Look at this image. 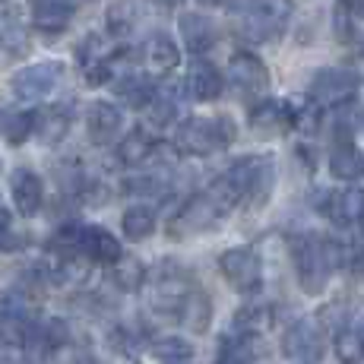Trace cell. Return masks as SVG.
<instances>
[{
  "instance_id": "1",
  "label": "cell",
  "mask_w": 364,
  "mask_h": 364,
  "mask_svg": "<svg viewBox=\"0 0 364 364\" xmlns=\"http://www.w3.org/2000/svg\"><path fill=\"white\" fill-rule=\"evenodd\" d=\"M291 260H295V276L301 291L317 298L326 291L333 272L342 266V244L320 235H298L291 241Z\"/></svg>"
},
{
  "instance_id": "2",
  "label": "cell",
  "mask_w": 364,
  "mask_h": 364,
  "mask_svg": "<svg viewBox=\"0 0 364 364\" xmlns=\"http://www.w3.org/2000/svg\"><path fill=\"white\" fill-rule=\"evenodd\" d=\"M237 127L228 114L219 117H187L174 130V149L184 156H213V152L232 146Z\"/></svg>"
},
{
  "instance_id": "3",
  "label": "cell",
  "mask_w": 364,
  "mask_h": 364,
  "mask_svg": "<svg viewBox=\"0 0 364 364\" xmlns=\"http://www.w3.org/2000/svg\"><path fill=\"white\" fill-rule=\"evenodd\" d=\"M228 184L235 187L237 200L247 203L250 209H260L272 197V184H276V165L269 156H244L225 171Z\"/></svg>"
},
{
  "instance_id": "4",
  "label": "cell",
  "mask_w": 364,
  "mask_h": 364,
  "mask_svg": "<svg viewBox=\"0 0 364 364\" xmlns=\"http://www.w3.org/2000/svg\"><path fill=\"white\" fill-rule=\"evenodd\" d=\"M295 13L291 0H244V32L254 41H279Z\"/></svg>"
},
{
  "instance_id": "5",
  "label": "cell",
  "mask_w": 364,
  "mask_h": 364,
  "mask_svg": "<svg viewBox=\"0 0 364 364\" xmlns=\"http://www.w3.org/2000/svg\"><path fill=\"white\" fill-rule=\"evenodd\" d=\"M228 82H232V92L241 102L247 105H260L269 99V86H272V76L266 64L257 54H235L232 64H228Z\"/></svg>"
},
{
  "instance_id": "6",
  "label": "cell",
  "mask_w": 364,
  "mask_h": 364,
  "mask_svg": "<svg viewBox=\"0 0 364 364\" xmlns=\"http://www.w3.org/2000/svg\"><path fill=\"white\" fill-rule=\"evenodd\" d=\"M358 86H361V80L355 76V70L323 67L307 82V102H314L317 108H339V105L355 99Z\"/></svg>"
},
{
  "instance_id": "7",
  "label": "cell",
  "mask_w": 364,
  "mask_h": 364,
  "mask_svg": "<svg viewBox=\"0 0 364 364\" xmlns=\"http://www.w3.org/2000/svg\"><path fill=\"white\" fill-rule=\"evenodd\" d=\"M225 215V209L219 206L213 197H209L206 191L197 193L193 200H187L184 206L174 213V219L168 222V235L171 237H193V235H203V232H209V228L215 225V222Z\"/></svg>"
},
{
  "instance_id": "8",
  "label": "cell",
  "mask_w": 364,
  "mask_h": 364,
  "mask_svg": "<svg viewBox=\"0 0 364 364\" xmlns=\"http://www.w3.org/2000/svg\"><path fill=\"white\" fill-rule=\"evenodd\" d=\"M219 269L225 282L241 295H257L263 289V263L257 250L250 247H232L219 257Z\"/></svg>"
},
{
  "instance_id": "9",
  "label": "cell",
  "mask_w": 364,
  "mask_h": 364,
  "mask_svg": "<svg viewBox=\"0 0 364 364\" xmlns=\"http://www.w3.org/2000/svg\"><path fill=\"white\" fill-rule=\"evenodd\" d=\"M60 76H64V64H60V60H41V64L19 70L10 86L19 102H38L58 89Z\"/></svg>"
},
{
  "instance_id": "10",
  "label": "cell",
  "mask_w": 364,
  "mask_h": 364,
  "mask_svg": "<svg viewBox=\"0 0 364 364\" xmlns=\"http://www.w3.org/2000/svg\"><path fill=\"white\" fill-rule=\"evenodd\" d=\"M323 348H326L323 323H317V320H311V317L295 320L282 336V352L289 355L291 361L314 364L323 358Z\"/></svg>"
},
{
  "instance_id": "11",
  "label": "cell",
  "mask_w": 364,
  "mask_h": 364,
  "mask_svg": "<svg viewBox=\"0 0 364 364\" xmlns=\"http://www.w3.org/2000/svg\"><path fill=\"white\" fill-rule=\"evenodd\" d=\"M76 254L86 257L89 263L114 266L124 257V247L108 228L102 225H76Z\"/></svg>"
},
{
  "instance_id": "12",
  "label": "cell",
  "mask_w": 364,
  "mask_h": 364,
  "mask_svg": "<svg viewBox=\"0 0 364 364\" xmlns=\"http://www.w3.org/2000/svg\"><path fill=\"white\" fill-rule=\"evenodd\" d=\"M250 130L260 139H276L285 136L289 130H295V108L289 102L266 99L250 108Z\"/></svg>"
},
{
  "instance_id": "13",
  "label": "cell",
  "mask_w": 364,
  "mask_h": 364,
  "mask_svg": "<svg viewBox=\"0 0 364 364\" xmlns=\"http://www.w3.org/2000/svg\"><path fill=\"white\" fill-rule=\"evenodd\" d=\"M326 215L342 228H355L364 222V191L361 187H342V191H326L323 203H317Z\"/></svg>"
},
{
  "instance_id": "14",
  "label": "cell",
  "mask_w": 364,
  "mask_h": 364,
  "mask_svg": "<svg viewBox=\"0 0 364 364\" xmlns=\"http://www.w3.org/2000/svg\"><path fill=\"white\" fill-rule=\"evenodd\" d=\"M191 289H193V282L184 269H178V266H162L159 276L152 279V307H159V311H165V314L168 311L178 314L181 301L187 298Z\"/></svg>"
},
{
  "instance_id": "15",
  "label": "cell",
  "mask_w": 364,
  "mask_h": 364,
  "mask_svg": "<svg viewBox=\"0 0 364 364\" xmlns=\"http://www.w3.org/2000/svg\"><path fill=\"white\" fill-rule=\"evenodd\" d=\"M330 171H333V178H339V181L364 178V152L355 146L352 130L342 127V124H339V130H336V143L330 152Z\"/></svg>"
},
{
  "instance_id": "16",
  "label": "cell",
  "mask_w": 364,
  "mask_h": 364,
  "mask_svg": "<svg viewBox=\"0 0 364 364\" xmlns=\"http://www.w3.org/2000/svg\"><path fill=\"white\" fill-rule=\"evenodd\" d=\"M10 197L16 213L23 219H32V215H38L41 203H45V184H41V178L32 168H16L10 174Z\"/></svg>"
},
{
  "instance_id": "17",
  "label": "cell",
  "mask_w": 364,
  "mask_h": 364,
  "mask_svg": "<svg viewBox=\"0 0 364 364\" xmlns=\"http://www.w3.org/2000/svg\"><path fill=\"white\" fill-rule=\"evenodd\" d=\"M121 111H117V105L111 102H92L86 111V130H89V139H92L95 146H111L117 139V133H121Z\"/></svg>"
},
{
  "instance_id": "18",
  "label": "cell",
  "mask_w": 364,
  "mask_h": 364,
  "mask_svg": "<svg viewBox=\"0 0 364 364\" xmlns=\"http://www.w3.org/2000/svg\"><path fill=\"white\" fill-rule=\"evenodd\" d=\"M70 124H73L70 108H64V105H48V108L35 111L32 136L41 146H58V143H64V136L70 133Z\"/></svg>"
},
{
  "instance_id": "19",
  "label": "cell",
  "mask_w": 364,
  "mask_h": 364,
  "mask_svg": "<svg viewBox=\"0 0 364 364\" xmlns=\"http://www.w3.org/2000/svg\"><path fill=\"white\" fill-rule=\"evenodd\" d=\"M184 86H187V95H191L193 102H215L222 95V89H225V80H222V73L213 64L193 60L191 70H187Z\"/></svg>"
},
{
  "instance_id": "20",
  "label": "cell",
  "mask_w": 364,
  "mask_h": 364,
  "mask_svg": "<svg viewBox=\"0 0 364 364\" xmlns=\"http://www.w3.org/2000/svg\"><path fill=\"white\" fill-rule=\"evenodd\" d=\"M178 29H181L184 45L191 48V54H206L215 45V38H219L215 23L209 16H203V13H184L178 19Z\"/></svg>"
},
{
  "instance_id": "21",
  "label": "cell",
  "mask_w": 364,
  "mask_h": 364,
  "mask_svg": "<svg viewBox=\"0 0 364 364\" xmlns=\"http://www.w3.org/2000/svg\"><path fill=\"white\" fill-rule=\"evenodd\" d=\"M143 60H146V67H149L152 73L165 76V73H171V70H178L181 51H178V45H174L165 32H152L149 38H146Z\"/></svg>"
},
{
  "instance_id": "22",
  "label": "cell",
  "mask_w": 364,
  "mask_h": 364,
  "mask_svg": "<svg viewBox=\"0 0 364 364\" xmlns=\"http://www.w3.org/2000/svg\"><path fill=\"white\" fill-rule=\"evenodd\" d=\"M32 23L41 32H64L73 19V4L70 0H29Z\"/></svg>"
},
{
  "instance_id": "23",
  "label": "cell",
  "mask_w": 364,
  "mask_h": 364,
  "mask_svg": "<svg viewBox=\"0 0 364 364\" xmlns=\"http://www.w3.org/2000/svg\"><path fill=\"white\" fill-rule=\"evenodd\" d=\"M174 317H178L191 333H197V336L206 333L209 323H213V304H209L206 291L191 289V291H187V298L181 301V307H178V314H174Z\"/></svg>"
},
{
  "instance_id": "24",
  "label": "cell",
  "mask_w": 364,
  "mask_h": 364,
  "mask_svg": "<svg viewBox=\"0 0 364 364\" xmlns=\"http://www.w3.org/2000/svg\"><path fill=\"white\" fill-rule=\"evenodd\" d=\"M114 92H117V102L127 105V108H133V111L149 108V102L156 99V86H152V80L143 76V73L121 76V80L114 82Z\"/></svg>"
},
{
  "instance_id": "25",
  "label": "cell",
  "mask_w": 364,
  "mask_h": 364,
  "mask_svg": "<svg viewBox=\"0 0 364 364\" xmlns=\"http://www.w3.org/2000/svg\"><path fill=\"white\" fill-rule=\"evenodd\" d=\"M260 355V339L257 336H241V333H228L219 342L215 352V364H250Z\"/></svg>"
},
{
  "instance_id": "26",
  "label": "cell",
  "mask_w": 364,
  "mask_h": 364,
  "mask_svg": "<svg viewBox=\"0 0 364 364\" xmlns=\"http://www.w3.org/2000/svg\"><path fill=\"white\" fill-rule=\"evenodd\" d=\"M121 232L127 241H146V237H152V232H156V209L146 206V203H136V206L124 209Z\"/></svg>"
},
{
  "instance_id": "27",
  "label": "cell",
  "mask_w": 364,
  "mask_h": 364,
  "mask_svg": "<svg viewBox=\"0 0 364 364\" xmlns=\"http://www.w3.org/2000/svg\"><path fill=\"white\" fill-rule=\"evenodd\" d=\"M272 317H276V311H272L269 304H263V301L244 304L241 311L235 314V333H241V336H257V339H260V333L272 326Z\"/></svg>"
},
{
  "instance_id": "28",
  "label": "cell",
  "mask_w": 364,
  "mask_h": 364,
  "mask_svg": "<svg viewBox=\"0 0 364 364\" xmlns=\"http://www.w3.org/2000/svg\"><path fill=\"white\" fill-rule=\"evenodd\" d=\"M152 152H156V143L149 139V133L139 127V130H130L127 136L117 143V162L127 168H139Z\"/></svg>"
},
{
  "instance_id": "29",
  "label": "cell",
  "mask_w": 364,
  "mask_h": 364,
  "mask_svg": "<svg viewBox=\"0 0 364 364\" xmlns=\"http://www.w3.org/2000/svg\"><path fill=\"white\" fill-rule=\"evenodd\" d=\"M35 111H0V136L6 146H23L32 136Z\"/></svg>"
},
{
  "instance_id": "30",
  "label": "cell",
  "mask_w": 364,
  "mask_h": 364,
  "mask_svg": "<svg viewBox=\"0 0 364 364\" xmlns=\"http://www.w3.org/2000/svg\"><path fill=\"white\" fill-rule=\"evenodd\" d=\"M139 23V10H136V0H117V4L108 6L105 13V26H108L111 38H127L133 35Z\"/></svg>"
},
{
  "instance_id": "31",
  "label": "cell",
  "mask_w": 364,
  "mask_h": 364,
  "mask_svg": "<svg viewBox=\"0 0 364 364\" xmlns=\"http://www.w3.org/2000/svg\"><path fill=\"white\" fill-rule=\"evenodd\" d=\"M111 282H114L121 291H139L143 282H146V266L139 263L136 257L124 254L121 260L111 266Z\"/></svg>"
},
{
  "instance_id": "32",
  "label": "cell",
  "mask_w": 364,
  "mask_h": 364,
  "mask_svg": "<svg viewBox=\"0 0 364 364\" xmlns=\"http://www.w3.org/2000/svg\"><path fill=\"white\" fill-rule=\"evenodd\" d=\"M117 48L105 45L102 35H86V38L80 41V48H76V60H80L82 70H92V67H111V54H114Z\"/></svg>"
},
{
  "instance_id": "33",
  "label": "cell",
  "mask_w": 364,
  "mask_h": 364,
  "mask_svg": "<svg viewBox=\"0 0 364 364\" xmlns=\"http://www.w3.org/2000/svg\"><path fill=\"white\" fill-rule=\"evenodd\" d=\"M152 355L162 364H191L193 346L187 339H181V336H168V339H159L152 346Z\"/></svg>"
},
{
  "instance_id": "34",
  "label": "cell",
  "mask_w": 364,
  "mask_h": 364,
  "mask_svg": "<svg viewBox=\"0 0 364 364\" xmlns=\"http://www.w3.org/2000/svg\"><path fill=\"white\" fill-rule=\"evenodd\" d=\"M29 54V35H26L23 26H10L6 32H0V60L4 64H13V60L26 58Z\"/></svg>"
},
{
  "instance_id": "35",
  "label": "cell",
  "mask_w": 364,
  "mask_h": 364,
  "mask_svg": "<svg viewBox=\"0 0 364 364\" xmlns=\"http://www.w3.org/2000/svg\"><path fill=\"white\" fill-rule=\"evenodd\" d=\"M333 346H336V355H339L342 364H361L364 361V342H361L358 330H339L333 339Z\"/></svg>"
},
{
  "instance_id": "36",
  "label": "cell",
  "mask_w": 364,
  "mask_h": 364,
  "mask_svg": "<svg viewBox=\"0 0 364 364\" xmlns=\"http://www.w3.org/2000/svg\"><path fill=\"white\" fill-rule=\"evenodd\" d=\"M323 124V108H317L314 102H304L301 108H295V130L304 136H314Z\"/></svg>"
},
{
  "instance_id": "37",
  "label": "cell",
  "mask_w": 364,
  "mask_h": 364,
  "mask_svg": "<svg viewBox=\"0 0 364 364\" xmlns=\"http://www.w3.org/2000/svg\"><path fill=\"white\" fill-rule=\"evenodd\" d=\"M149 121L156 124V127H165V124H171L174 117H178V105H174V99H168V95H159L149 102Z\"/></svg>"
},
{
  "instance_id": "38",
  "label": "cell",
  "mask_w": 364,
  "mask_h": 364,
  "mask_svg": "<svg viewBox=\"0 0 364 364\" xmlns=\"http://www.w3.org/2000/svg\"><path fill=\"white\" fill-rule=\"evenodd\" d=\"M89 86H102V82L111 80V67H92V70H82Z\"/></svg>"
},
{
  "instance_id": "39",
  "label": "cell",
  "mask_w": 364,
  "mask_h": 364,
  "mask_svg": "<svg viewBox=\"0 0 364 364\" xmlns=\"http://www.w3.org/2000/svg\"><path fill=\"white\" fill-rule=\"evenodd\" d=\"M336 10L355 19V16H361L364 13V0H336Z\"/></svg>"
},
{
  "instance_id": "40",
  "label": "cell",
  "mask_w": 364,
  "mask_h": 364,
  "mask_svg": "<svg viewBox=\"0 0 364 364\" xmlns=\"http://www.w3.org/2000/svg\"><path fill=\"white\" fill-rule=\"evenodd\" d=\"M16 10H13L10 4H6V0H0V32H6L10 29V26H16Z\"/></svg>"
},
{
  "instance_id": "41",
  "label": "cell",
  "mask_w": 364,
  "mask_h": 364,
  "mask_svg": "<svg viewBox=\"0 0 364 364\" xmlns=\"http://www.w3.org/2000/svg\"><path fill=\"white\" fill-rule=\"evenodd\" d=\"M355 76H358V80H364V41H361L358 51H355Z\"/></svg>"
},
{
  "instance_id": "42",
  "label": "cell",
  "mask_w": 364,
  "mask_h": 364,
  "mask_svg": "<svg viewBox=\"0 0 364 364\" xmlns=\"http://www.w3.org/2000/svg\"><path fill=\"white\" fill-rule=\"evenodd\" d=\"M10 232V213L4 209V203H0V235Z\"/></svg>"
},
{
  "instance_id": "43",
  "label": "cell",
  "mask_w": 364,
  "mask_h": 364,
  "mask_svg": "<svg viewBox=\"0 0 364 364\" xmlns=\"http://www.w3.org/2000/svg\"><path fill=\"white\" fill-rule=\"evenodd\" d=\"M197 4H203V6H228L232 0H197Z\"/></svg>"
},
{
  "instance_id": "44",
  "label": "cell",
  "mask_w": 364,
  "mask_h": 364,
  "mask_svg": "<svg viewBox=\"0 0 364 364\" xmlns=\"http://www.w3.org/2000/svg\"><path fill=\"white\" fill-rule=\"evenodd\" d=\"M162 4H165V6H178L181 0H162Z\"/></svg>"
},
{
  "instance_id": "45",
  "label": "cell",
  "mask_w": 364,
  "mask_h": 364,
  "mask_svg": "<svg viewBox=\"0 0 364 364\" xmlns=\"http://www.w3.org/2000/svg\"><path fill=\"white\" fill-rule=\"evenodd\" d=\"M358 336H361V342H364V323L358 326Z\"/></svg>"
}]
</instances>
